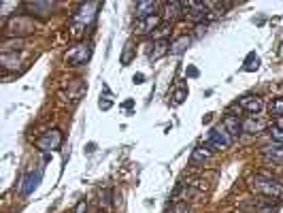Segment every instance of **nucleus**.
Segmentation results:
<instances>
[{
    "label": "nucleus",
    "instance_id": "nucleus-11",
    "mask_svg": "<svg viewBox=\"0 0 283 213\" xmlns=\"http://www.w3.org/2000/svg\"><path fill=\"white\" fill-rule=\"evenodd\" d=\"M222 124L226 126V130L230 132V137H232V139H237V137L243 134V122H241L237 115H226Z\"/></svg>",
    "mask_w": 283,
    "mask_h": 213
},
{
    "label": "nucleus",
    "instance_id": "nucleus-28",
    "mask_svg": "<svg viewBox=\"0 0 283 213\" xmlns=\"http://www.w3.org/2000/svg\"><path fill=\"white\" fill-rule=\"evenodd\" d=\"M73 213H87V200H79Z\"/></svg>",
    "mask_w": 283,
    "mask_h": 213
},
{
    "label": "nucleus",
    "instance_id": "nucleus-10",
    "mask_svg": "<svg viewBox=\"0 0 283 213\" xmlns=\"http://www.w3.org/2000/svg\"><path fill=\"white\" fill-rule=\"evenodd\" d=\"M262 156L266 160H273V162H283V143L273 141L270 145H264L262 147Z\"/></svg>",
    "mask_w": 283,
    "mask_h": 213
},
{
    "label": "nucleus",
    "instance_id": "nucleus-3",
    "mask_svg": "<svg viewBox=\"0 0 283 213\" xmlns=\"http://www.w3.org/2000/svg\"><path fill=\"white\" fill-rule=\"evenodd\" d=\"M232 137H230V132L226 130V126L223 124H217V126H213L209 130V134H207V139H204V143L211 145L215 151H220V149H226V147L232 145Z\"/></svg>",
    "mask_w": 283,
    "mask_h": 213
},
{
    "label": "nucleus",
    "instance_id": "nucleus-21",
    "mask_svg": "<svg viewBox=\"0 0 283 213\" xmlns=\"http://www.w3.org/2000/svg\"><path fill=\"white\" fill-rule=\"evenodd\" d=\"M132 58H134V49H132V45L130 43H128L126 47H123V53H121V64H123V66H128V64H130L132 62Z\"/></svg>",
    "mask_w": 283,
    "mask_h": 213
},
{
    "label": "nucleus",
    "instance_id": "nucleus-8",
    "mask_svg": "<svg viewBox=\"0 0 283 213\" xmlns=\"http://www.w3.org/2000/svg\"><path fill=\"white\" fill-rule=\"evenodd\" d=\"M162 26V17L160 15H151V17H145V20H137V26H134V32L137 34H153L158 28Z\"/></svg>",
    "mask_w": 283,
    "mask_h": 213
},
{
    "label": "nucleus",
    "instance_id": "nucleus-30",
    "mask_svg": "<svg viewBox=\"0 0 283 213\" xmlns=\"http://www.w3.org/2000/svg\"><path fill=\"white\" fill-rule=\"evenodd\" d=\"M98 106H100V109H104V111H107V109H111V100H100Z\"/></svg>",
    "mask_w": 283,
    "mask_h": 213
},
{
    "label": "nucleus",
    "instance_id": "nucleus-24",
    "mask_svg": "<svg viewBox=\"0 0 283 213\" xmlns=\"http://www.w3.org/2000/svg\"><path fill=\"white\" fill-rule=\"evenodd\" d=\"M185 98H187V87H179V90H175V94H173V103L175 105H181Z\"/></svg>",
    "mask_w": 283,
    "mask_h": 213
},
{
    "label": "nucleus",
    "instance_id": "nucleus-31",
    "mask_svg": "<svg viewBox=\"0 0 283 213\" xmlns=\"http://www.w3.org/2000/svg\"><path fill=\"white\" fill-rule=\"evenodd\" d=\"M185 73H187V75H190V77H196V75H198V68H194V66H190V68H187V70H185Z\"/></svg>",
    "mask_w": 283,
    "mask_h": 213
},
{
    "label": "nucleus",
    "instance_id": "nucleus-16",
    "mask_svg": "<svg viewBox=\"0 0 283 213\" xmlns=\"http://www.w3.org/2000/svg\"><path fill=\"white\" fill-rule=\"evenodd\" d=\"M164 53H170L168 41H156V49L149 53V60H158V58H162Z\"/></svg>",
    "mask_w": 283,
    "mask_h": 213
},
{
    "label": "nucleus",
    "instance_id": "nucleus-26",
    "mask_svg": "<svg viewBox=\"0 0 283 213\" xmlns=\"http://www.w3.org/2000/svg\"><path fill=\"white\" fill-rule=\"evenodd\" d=\"M173 213H190V209H187V203H185V200H177L175 207H173Z\"/></svg>",
    "mask_w": 283,
    "mask_h": 213
},
{
    "label": "nucleus",
    "instance_id": "nucleus-27",
    "mask_svg": "<svg viewBox=\"0 0 283 213\" xmlns=\"http://www.w3.org/2000/svg\"><path fill=\"white\" fill-rule=\"evenodd\" d=\"M270 137H273L277 143H283V130H279V128H270Z\"/></svg>",
    "mask_w": 283,
    "mask_h": 213
},
{
    "label": "nucleus",
    "instance_id": "nucleus-29",
    "mask_svg": "<svg viewBox=\"0 0 283 213\" xmlns=\"http://www.w3.org/2000/svg\"><path fill=\"white\" fill-rule=\"evenodd\" d=\"M132 81H134V84H143V81H145V75H143V73H137V75L132 77Z\"/></svg>",
    "mask_w": 283,
    "mask_h": 213
},
{
    "label": "nucleus",
    "instance_id": "nucleus-23",
    "mask_svg": "<svg viewBox=\"0 0 283 213\" xmlns=\"http://www.w3.org/2000/svg\"><path fill=\"white\" fill-rule=\"evenodd\" d=\"M111 203H113V200H111V190H109V188H104V190L100 192V207H104V209H109Z\"/></svg>",
    "mask_w": 283,
    "mask_h": 213
},
{
    "label": "nucleus",
    "instance_id": "nucleus-7",
    "mask_svg": "<svg viewBox=\"0 0 283 213\" xmlns=\"http://www.w3.org/2000/svg\"><path fill=\"white\" fill-rule=\"evenodd\" d=\"M60 145H62V132H60V130H56V128L49 130V132H45L43 137L37 141V147L40 151H54Z\"/></svg>",
    "mask_w": 283,
    "mask_h": 213
},
{
    "label": "nucleus",
    "instance_id": "nucleus-5",
    "mask_svg": "<svg viewBox=\"0 0 283 213\" xmlns=\"http://www.w3.org/2000/svg\"><path fill=\"white\" fill-rule=\"evenodd\" d=\"M4 30H7L9 37L13 39H23V34H30L34 32V23L28 20V17H11L7 21V26H4Z\"/></svg>",
    "mask_w": 283,
    "mask_h": 213
},
{
    "label": "nucleus",
    "instance_id": "nucleus-6",
    "mask_svg": "<svg viewBox=\"0 0 283 213\" xmlns=\"http://www.w3.org/2000/svg\"><path fill=\"white\" fill-rule=\"evenodd\" d=\"M23 7L30 15H37V17H49L56 9V2H49V0H28L23 2Z\"/></svg>",
    "mask_w": 283,
    "mask_h": 213
},
{
    "label": "nucleus",
    "instance_id": "nucleus-18",
    "mask_svg": "<svg viewBox=\"0 0 283 213\" xmlns=\"http://www.w3.org/2000/svg\"><path fill=\"white\" fill-rule=\"evenodd\" d=\"M23 45H26V41H23V39L4 41V43H2V53H17V49H21Z\"/></svg>",
    "mask_w": 283,
    "mask_h": 213
},
{
    "label": "nucleus",
    "instance_id": "nucleus-17",
    "mask_svg": "<svg viewBox=\"0 0 283 213\" xmlns=\"http://www.w3.org/2000/svg\"><path fill=\"white\" fill-rule=\"evenodd\" d=\"M0 64H2V68H17L20 66V58H17V53H2Z\"/></svg>",
    "mask_w": 283,
    "mask_h": 213
},
{
    "label": "nucleus",
    "instance_id": "nucleus-2",
    "mask_svg": "<svg viewBox=\"0 0 283 213\" xmlns=\"http://www.w3.org/2000/svg\"><path fill=\"white\" fill-rule=\"evenodd\" d=\"M249 186L253 192L262 194L264 198H281L283 196V186L277 179H273V175H268V173H258L256 177H251Z\"/></svg>",
    "mask_w": 283,
    "mask_h": 213
},
{
    "label": "nucleus",
    "instance_id": "nucleus-19",
    "mask_svg": "<svg viewBox=\"0 0 283 213\" xmlns=\"http://www.w3.org/2000/svg\"><path fill=\"white\" fill-rule=\"evenodd\" d=\"M183 15V2H166V20Z\"/></svg>",
    "mask_w": 283,
    "mask_h": 213
},
{
    "label": "nucleus",
    "instance_id": "nucleus-25",
    "mask_svg": "<svg viewBox=\"0 0 283 213\" xmlns=\"http://www.w3.org/2000/svg\"><path fill=\"white\" fill-rule=\"evenodd\" d=\"M258 66H260V58L251 53V56L247 58V66H245V70H253V68H258Z\"/></svg>",
    "mask_w": 283,
    "mask_h": 213
},
{
    "label": "nucleus",
    "instance_id": "nucleus-33",
    "mask_svg": "<svg viewBox=\"0 0 283 213\" xmlns=\"http://www.w3.org/2000/svg\"><path fill=\"white\" fill-rule=\"evenodd\" d=\"M100 213H102V211H100Z\"/></svg>",
    "mask_w": 283,
    "mask_h": 213
},
{
    "label": "nucleus",
    "instance_id": "nucleus-9",
    "mask_svg": "<svg viewBox=\"0 0 283 213\" xmlns=\"http://www.w3.org/2000/svg\"><path fill=\"white\" fill-rule=\"evenodd\" d=\"M237 105H239L243 111H247L249 115H258V113H260V111L264 109V100L258 98V96H245V98H241Z\"/></svg>",
    "mask_w": 283,
    "mask_h": 213
},
{
    "label": "nucleus",
    "instance_id": "nucleus-1",
    "mask_svg": "<svg viewBox=\"0 0 283 213\" xmlns=\"http://www.w3.org/2000/svg\"><path fill=\"white\" fill-rule=\"evenodd\" d=\"M100 9L98 2H83L79 4V9L70 17V30H73V37H81L85 32V28L92 26V21L96 20V11Z\"/></svg>",
    "mask_w": 283,
    "mask_h": 213
},
{
    "label": "nucleus",
    "instance_id": "nucleus-13",
    "mask_svg": "<svg viewBox=\"0 0 283 213\" xmlns=\"http://www.w3.org/2000/svg\"><path fill=\"white\" fill-rule=\"evenodd\" d=\"M156 9H158V2H153V0H141V2H137V17L139 20L151 17V15H156Z\"/></svg>",
    "mask_w": 283,
    "mask_h": 213
},
{
    "label": "nucleus",
    "instance_id": "nucleus-12",
    "mask_svg": "<svg viewBox=\"0 0 283 213\" xmlns=\"http://www.w3.org/2000/svg\"><path fill=\"white\" fill-rule=\"evenodd\" d=\"M213 151H215L213 147L204 143L202 147H196V149L192 151V158H190V162H192V164H204V162H207V160L211 158V153H213Z\"/></svg>",
    "mask_w": 283,
    "mask_h": 213
},
{
    "label": "nucleus",
    "instance_id": "nucleus-32",
    "mask_svg": "<svg viewBox=\"0 0 283 213\" xmlns=\"http://www.w3.org/2000/svg\"><path fill=\"white\" fill-rule=\"evenodd\" d=\"M275 128H279V130H283V117H279V120L275 122Z\"/></svg>",
    "mask_w": 283,
    "mask_h": 213
},
{
    "label": "nucleus",
    "instance_id": "nucleus-14",
    "mask_svg": "<svg viewBox=\"0 0 283 213\" xmlns=\"http://www.w3.org/2000/svg\"><path fill=\"white\" fill-rule=\"evenodd\" d=\"M266 128V122L258 120V117H247V120H243V132L247 134H256V132H262V130Z\"/></svg>",
    "mask_w": 283,
    "mask_h": 213
},
{
    "label": "nucleus",
    "instance_id": "nucleus-4",
    "mask_svg": "<svg viewBox=\"0 0 283 213\" xmlns=\"http://www.w3.org/2000/svg\"><path fill=\"white\" fill-rule=\"evenodd\" d=\"M92 58V43H79L64 53V60L68 66H81Z\"/></svg>",
    "mask_w": 283,
    "mask_h": 213
},
{
    "label": "nucleus",
    "instance_id": "nucleus-22",
    "mask_svg": "<svg viewBox=\"0 0 283 213\" xmlns=\"http://www.w3.org/2000/svg\"><path fill=\"white\" fill-rule=\"evenodd\" d=\"M168 34H170V26H166V23H164V26H160V28H158V30L153 32L151 37L156 39V41H166V37H168Z\"/></svg>",
    "mask_w": 283,
    "mask_h": 213
},
{
    "label": "nucleus",
    "instance_id": "nucleus-20",
    "mask_svg": "<svg viewBox=\"0 0 283 213\" xmlns=\"http://www.w3.org/2000/svg\"><path fill=\"white\" fill-rule=\"evenodd\" d=\"M268 111H270V115L279 120V117L283 115V98H275L273 103L268 105Z\"/></svg>",
    "mask_w": 283,
    "mask_h": 213
},
{
    "label": "nucleus",
    "instance_id": "nucleus-15",
    "mask_svg": "<svg viewBox=\"0 0 283 213\" xmlns=\"http://www.w3.org/2000/svg\"><path fill=\"white\" fill-rule=\"evenodd\" d=\"M190 43H192L190 37H179L177 41L170 43V53H173V56H179V53H183L187 47H190Z\"/></svg>",
    "mask_w": 283,
    "mask_h": 213
}]
</instances>
